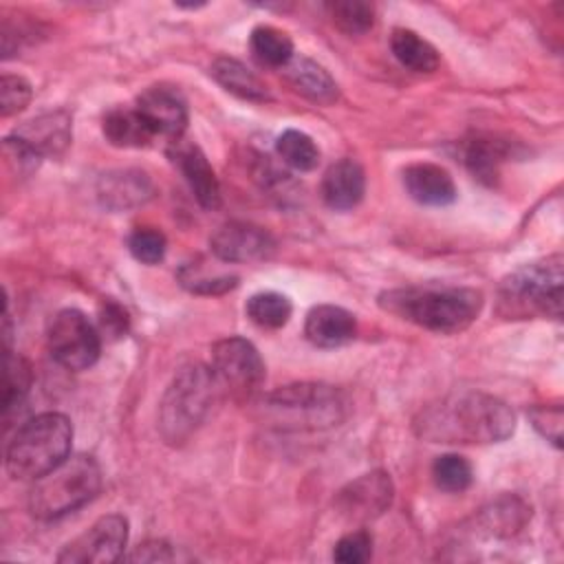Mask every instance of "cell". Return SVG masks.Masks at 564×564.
I'll return each mask as SVG.
<instances>
[{"label":"cell","instance_id":"6da1fadb","mask_svg":"<svg viewBox=\"0 0 564 564\" xmlns=\"http://www.w3.org/2000/svg\"><path fill=\"white\" fill-rule=\"evenodd\" d=\"M414 425L432 443H500L513 434L516 414L491 394L460 392L427 405Z\"/></svg>","mask_w":564,"mask_h":564},{"label":"cell","instance_id":"7a4b0ae2","mask_svg":"<svg viewBox=\"0 0 564 564\" xmlns=\"http://www.w3.org/2000/svg\"><path fill=\"white\" fill-rule=\"evenodd\" d=\"M379 304L421 328L454 335L476 322L482 308V293L471 286L423 284L386 291L379 295Z\"/></svg>","mask_w":564,"mask_h":564},{"label":"cell","instance_id":"3957f363","mask_svg":"<svg viewBox=\"0 0 564 564\" xmlns=\"http://www.w3.org/2000/svg\"><path fill=\"white\" fill-rule=\"evenodd\" d=\"M73 425L59 412H44L18 427L7 447V471L15 480H37L70 454Z\"/></svg>","mask_w":564,"mask_h":564},{"label":"cell","instance_id":"277c9868","mask_svg":"<svg viewBox=\"0 0 564 564\" xmlns=\"http://www.w3.org/2000/svg\"><path fill=\"white\" fill-rule=\"evenodd\" d=\"M218 388L220 386L207 366L194 364L178 370L167 386L159 410V427L163 438L172 445L187 441L209 414Z\"/></svg>","mask_w":564,"mask_h":564},{"label":"cell","instance_id":"5b68a950","mask_svg":"<svg viewBox=\"0 0 564 564\" xmlns=\"http://www.w3.org/2000/svg\"><path fill=\"white\" fill-rule=\"evenodd\" d=\"M101 487V471L93 456H68L55 469L35 480L29 509L40 520L62 518L90 502Z\"/></svg>","mask_w":564,"mask_h":564},{"label":"cell","instance_id":"8992f818","mask_svg":"<svg viewBox=\"0 0 564 564\" xmlns=\"http://www.w3.org/2000/svg\"><path fill=\"white\" fill-rule=\"evenodd\" d=\"M498 308L505 317H560L562 315V256L524 264L502 280Z\"/></svg>","mask_w":564,"mask_h":564},{"label":"cell","instance_id":"52a82bcc","mask_svg":"<svg viewBox=\"0 0 564 564\" xmlns=\"http://www.w3.org/2000/svg\"><path fill=\"white\" fill-rule=\"evenodd\" d=\"M262 410L282 430H322L344 419L346 401L333 386L293 383L264 397Z\"/></svg>","mask_w":564,"mask_h":564},{"label":"cell","instance_id":"ba28073f","mask_svg":"<svg viewBox=\"0 0 564 564\" xmlns=\"http://www.w3.org/2000/svg\"><path fill=\"white\" fill-rule=\"evenodd\" d=\"M48 350L59 366L86 370L99 357V333L82 311L64 308L48 326Z\"/></svg>","mask_w":564,"mask_h":564},{"label":"cell","instance_id":"9c48e42d","mask_svg":"<svg viewBox=\"0 0 564 564\" xmlns=\"http://www.w3.org/2000/svg\"><path fill=\"white\" fill-rule=\"evenodd\" d=\"M212 372L236 397L253 394L264 381V361L245 337H227L212 348Z\"/></svg>","mask_w":564,"mask_h":564},{"label":"cell","instance_id":"30bf717a","mask_svg":"<svg viewBox=\"0 0 564 564\" xmlns=\"http://www.w3.org/2000/svg\"><path fill=\"white\" fill-rule=\"evenodd\" d=\"M128 542V520L119 513L101 516L82 535L64 546L57 562L64 564H110L123 555Z\"/></svg>","mask_w":564,"mask_h":564},{"label":"cell","instance_id":"8fae6325","mask_svg":"<svg viewBox=\"0 0 564 564\" xmlns=\"http://www.w3.org/2000/svg\"><path fill=\"white\" fill-rule=\"evenodd\" d=\"M394 487L386 471H370L348 482L337 496V509L352 522L379 518L392 502Z\"/></svg>","mask_w":564,"mask_h":564},{"label":"cell","instance_id":"7c38bea8","mask_svg":"<svg viewBox=\"0 0 564 564\" xmlns=\"http://www.w3.org/2000/svg\"><path fill=\"white\" fill-rule=\"evenodd\" d=\"M214 256L223 262H262L275 251V240L251 223H227L209 240Z\"/></svg>","mask_w":564,"mask_h":564},{"label":"cell","instance_id":"4fadbf2b","mask_svg":"<svg viewBox=\"0 0 564 564\" xmlns=\"http://www.w3.org/2000/svg\"><path fill=\"white\" fill-rule=\"evenodd\" d=\"M143 119L150 123L154 134L170 137L172 141L181 139L187 126V104L183 95L172 86H150L145 88L134 106Z\"/></svg>","mask_w":564,"mask_h":564},{"label":"cell","instance_id":"5bb4252c","mask_svg":"<svg viewBox=\"0 0 564 564\" xmlns=\"http://www.w3.org/2000/svg\"><path fill=\"white\" fill-rule=\"evenodd\" d=\"M7 139L26 150L33 159L55 156L70 143V115L64 110L40 115L15 128Z\"/></svg>","mask_w":564,"mask_h":564},{"label":"cell","instance_id":"9a60e30c","mask_svg":"<svg viewBox=\"0 0 564 564\" xmlns=\"http://www.w3.org/2000/svg\"><path fill=\"white\" fill-rule=\"evenodd\" d=\"M170 156H172L174 165L183 172L196 200L205 209H216L220 203V185H218V178H216L207 156L203 154V150L194 143L176 139V141H172Z\"/></svg>","mask_w":564,"mask_h":564},{"label":"cell","instance_id":"2e32d148","mask_svg":"<svg viewBox=\"0 0 564 564\" xmlns=\"http://www.w3.org/2000/svg\"><path fill=\"white\" fill-rule=\"evenodd\" d=\"M152 181L139 170H115L99 178L97 196L104 207L115 212H126L143 205L152 198Z\"/></svg>","mask_w":564,"mask_h":564},{"label":"cell","instance_id":"e0dca14e","mask_svg":"<svg viewBox=\"0 0 564 564\" xmlns=\"http://www.w3.org/2000/svg\"><path fill=\"white\" fill-rule=\"evenodd\" d=\"M304 333L313 346L339 348L352 341L357 333L355 315L335 304H319L308 311Z\"/></svg>","mask_w":564,"mask_h":564},{"label":"cell","instance_id":"ac0fdd59","mask_svg":"<svg viewBox=\"0 0 564 564\" xmlns=\"http://www.w3.org/2000/svg\"><path fill=\"white\" fill-rule=\"evenodd\" d=\"M403 185L408 194L430 207H443L454 203L456 185L449 172L434 163H412L403 170Z\"/></svg>","mask_w":564,"mask_h":564},{"label":"cell","instance_id":"d6986e66","mask_svg":"<svg viewBox=\"0 0 564 564\" xmlns=\"http://www.w3.org/2000/svg\"><path fill=\"white\" fill-rule=\"evenodd\" d=\"M366 192V174L352 159L333 163L322 178V196L330 209H352Z\"/></svg>","mask_w":564,"mask_h":564},{"label":"cell","instance_id":"ffe728a7","mask_svg":"<svg viewBox=\"0 0 564 564\" xmlns=\"http://www.w3.org/2000/svg\"><path fill=\"white\" fill-rule=\"evenodd\" d=\"M289 84L315 104H333L337 99V84L324 66L308 57H295L284 66Z\"/></svg>","mask_w":564,"mask_h":564},{"label":"cell","instance_id":"44dd1931","mask_svg":"<svg viewBox=\"0 0 564 564\" xmlns=\"http://www.w3.org/2000/svg\"><path fill=\"white\" fill-rule=\"evenodd\" d=\"M101 128L104 137L117 148H145L156 137L137 108H112Z\"/></svg>","mask_w":564,"mask_h":564},{"label":"cell","instance_id":"7402d4cb","mask_svg":"<svg viewBox=\"0 0 564 564\" xmlns=\"http://www.w3.org/2000/svg\"><path fill=\"white\" fill-rule=\"evenodd\" d=\"M209 75L220 84L227 93L247 99V101H269L271 95L267 86L260 82L256 73H251L242 62L231 57H220L212 64Z\"/></svg>","mask_w":564,"mask_h":564},{"label":"cell","instance_id":"603a6c76","mask_svg":"<svg viewBox=\"0 0 564 564\" xmlns=\"http://www.w3.org/2000/svg\"><path fill=\"white\" fill-rule=\"evenodd\" d=\"M390 48L394 57L414 73H432L438 68V51L410 29H394L390 35Z\"/></svg>","mask_w":564,"mask_h":564},{"label":"cell","instance_id":"cb8c5ba5","mask_svg":"<svg viewBox=\"0 0 564 564\" xmlns=\"http://www.w3.org/2000/svg\"><path fill=\"white\" fill-rule=\"evenodd\" d=\"M249 46H251L253 57L264 66L284 68L293 59L291 37L284 31H280L275 26H269V24L256 26L251 31Z\"/></svg>","mask_w":564,"mask_h":564},{"label":"cell","instance_id":"d4e9b609","mask_svg":"<svg viewBox=\"0 0 564 564\" xmlns=\"http://www.w3.org/2000/svg\"><path fill=\"white\" fill-rule=\"evenodd\" d=\"M275 150L280 159L297 172H311L319 163V148L302 130H284L275 141Z\"/></svg>","mask_w":564,"mask_h":564},{"label":"cell","instance_id":"484cf974","mask_svg":"<svg viewBox=\"0 0 564 564\" xmlns=\"http://www.w3.org/2000/svg\"><path fill=\"white\" fill-rule=\"evenodd\" d=\"M291 302L286 295L275 291H262L249 297L247 315L260 328H280L291 317Z\"/></svg>","mask_w":564,"mask_h":564},{"label":"cell","instance_id":"4316f807","mask_svg":"<svg viewBox=\"0 0 564 564\" xmlns=\"http://www.w3.org/2000/svg\"><path fill=\"white\" fill-rule=\"evenodd\" d=\"M4 399H2V412L4 419L22 405L24 397L29 394L31 388V366L26 364L24 357L13 355L9 348H4Z\"/></svg>","mask_w":564,"mask_h":564},{"label":"cell","instance_id":"83f0119b","mask_svg":"<svg viewBox=\"0 0 564 564\" xmlns=\"http://www.w3.org/2000/svg\"><path fill=\"white\" fill-rule=\"evenodd\" d=\"M326 11L333 24L348 35L366 33L375 22V7L364 0H335L326 4Z\"/></svg>","mask_w":564,"mask_h":564},{"label":"cell","instance_id":"f1b7e54d","mask_svg":"<svg viewBox=\"0 0 564 564\" xmlns=\"http://www.w3.org/2000/svg\"><path fill=\"white\" fill-rule=\"evenodd\" d=\"M505 150L498 141L491 139H471L463 148V161L480 181H494L498 174V163L502 161Z\"/></svg>","mask_w":564,"mask_h":564},{"label":"cell","instance_id":"f546056e","mask_svg":"<svg viewBox=\"0 0 564 564\" xmlns=\"http://www.w3.org/2000/svg\"><path fill=\"white\" fill-rule=\"evenodd\" d=\"M432 476L443 491H465L471 485V465L458 454H443L432 465Z\"/></svg>","mask_w":564,"mask_h":564},{"label":"cell","instance_id":"4dcf8cb0","mask_svg":"<svg viewBox=\"0 0 564 564\" xmlns=\"http://www.w3.org/2000/svg\"><path fill=\"white\" fill-rule=\"evenodd\" d=\"M527 516H529V511L520 500L502 498L489 511H485V522L491 533L511 535L513 531H518L524 524Z\"/></svg>","mask_w":564,"mask_h":564},{"label":"cell","instance_id":"1f68e13d","mask_svg":"<svg viewBox=\"0 0 564 564\" xmlns=\"http://www.w3.org/2000/svg\"><path fill=\"white\" fill-rule=\"evenodd\" d=\"M178 280L185 289H189L192 293H198V295H220L225 291H231L238 284L236 275L223 273V275L209 278V275H203L194 264H185L178 271Z\"/></svg>","mask_w":564,"mask_h":564},{"label":"cell","instance_id":"d6a6232c","mask_svg":"<svg viewBox=\"0 0 564 564\" xmlns=\"http://www.w3.org/2000/svg\"><path fill=\"white\" fill-rule=\"evenodd\" d=\"M130 253L143 264H156L165 256V236L159 229L141 227L128 238Z\"/></svg>","mask_w":564,"mask_h":564},{"label":"cell","instance_id":"836d02e7","mask_svg":"<svg viewBox=\"0 0 564 564\" xmlns=\"http://www.w3.org/2000/svg\"><path fill=\"white\" fill-rule=\"evenodd\" d=\"M372 555V535L366 529H357L346 533L333 551L335 562L341 564H364Z\"/></svg>","mask_w":564,"mask_h":564},{"label":"cell","instance_id":"e575fe53","mask_svg":"<svg viewBox=\"0 0 564 564\" xmlns=\"http://www.w3.org/2000/svg\"><path fill=\"white\" fill-rule=\"evenodd\" d=\"M31 101V84L20 75H2L0 79V112L11 117Z\"/></svg>","mask_w":564,"mask_h":564},{"label":"cell","instance_id":"d590c367","mask_svg":"<svg viewBox=\"0 0 564 564\" xmlns=\"http://www.w3.org/2000/svg\"><path fill=\"white\" fill-rule=\"evenodd\" d=\"M531 421L535 430L551 441L555 447L562 445V408L560 405H540L531 410Z\"/></svg>","mask_w":564,"mask_h":564},{"label":"cell","instance_id":"8d00e7d4","mask_svg":"<svg viewBox=\"0 0 564 564\" xmlns=\"http://www.w3.org/2000/svg\"><path fill=\"white\" fill-rule=\"evenodd\" d=\"M99 322H101V328L112 335V337H121L126 330H128V315L126 311L115 304V302H106L101 313H99Z\"/></svg>","mask_w":564,"mask_h":564},{"label":"cell","instance_id":"74e56055","mask_svg":"<svg viewBox=\"0 0 564 564\" xmlns=\"http://www.w3.org/2000/svg\"><path fill=\"white\" fill-rule=\"evenodd\" d=\"M132 562H167L174 560V553L165 542H145L132 555Z\"/></svg>","mask_w":564,"mask_h":564}]
</instances>
